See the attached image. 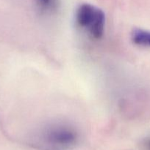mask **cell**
<instances>
[{
    "label": "cell",
    "mask_w": 150,
    "mask_h": 150,
    "mask_svg": "<svg viewBox=\"0 0 150 150\" xmlns=\"http://www.w3.org/2000/svg\"><path fill=\"white\" fill-rule=\"evenodd\" d=\"M38 1L40 2V4H41L44 7H48L49 5H50L51 2V0H38Z\"/></svg>",
    "instance_id": "obj_4"
},
{
    "label": "cell",
    "mask_w": 150,
    "mask_h": 150,
    "mask_svg": "<svg viewBox=\"0 0 150 150\" xmlns=\"http://www.w3.org/2000/svg\"><path fill=\"white\" fill-rule=\"evenodd\" d=\"M76 22L81 27L87 28L95 39L102 37L105 24V16L101 9L89 4H83L77 9Z\"/></svg>",
    "instance_id": "obj_1"
},
{
    "label": "cell",
    "mask_w": 150,
    "mask_h": 150,
    "mask_svg": "<svg viewBox=\"0 0 150 150\" xmlns=\"http://www.w3.org/2000/svg\"><path fill=\"white\" fill-rule=\"evenodd\" d=\"M50 141L60 145H70L76 140L74 132L70 129L60 127L54 129L49 135Z\"/></svg>",
    "instance_id": "obj_2"
},
{
    "label": "cell",
    "mask_w": 150,
    "mask_h": 150,
    "mask_svg": "<svg viewBox=\"0 0 150 150\" xmlns=\"http://www.w3.org/2000/svg\"><path fill=\"white\" fill-rule=\"evenodd\" d=\"M132 38L133 42L137 45L150 46V32L136 29L132 32Z\"/></svg>",
    "instance_id": "obj_3"
}]
</instances>
